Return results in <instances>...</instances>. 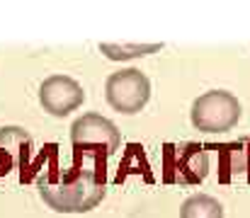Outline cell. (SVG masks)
I'll use <instances>...</instances> for the list:
<instances>
[{"mask_svg":"<svg viewBox=\"0 0 250 218\" xmlns=\"http://www.w3.org/2000/svg\"><path fill=\"white\" fill-rule=\"evenodd\" d=\"M42 199L61 214H76V211H90L102 197L104 187L97 182V177L90 170L71 167L59 184L54 187H39Z\"/></svg>","mask_w":250,"mask_h":218,"instance_id":"cell-1","label":"cell"},{"mask_svg":"<svg viewBox=\"0 0 250 218\" xmlns=\"http://www.w3.org/2000/svg\"><path fill=\"white\" fill-rule=\"evenodd\" d=\"M207 170H209L207 145H163V182L167 184H199L207 177Z\"/></svg>","mask_w":250,"mask_h":218,"instance_id":"cell-2","label":"cell"},{"mask_svg":"<svg viewBox=\"0 0 250 218\" xmlns=\"http://www.w3.org/2000/svg\"><path fill=\"white\" fill-rule=\"evenodd\" d=\"M238 119H241V104L231 92L224 90L202 95L192 107V124L207 134L229 131L238 124Z\"/></svg>","mask_w":250,"mask_h":218,"instance_id":"cell-3","label":"cell"},{"mask_svg":"<svg viewBox=\"0 0 250 218\" xmlns=\"http://www.w3.org/2000/svg\"><path fill=\"white\" fill-rule=\"evenodd\" d=\"M151 85L141 71H119L107 80V102L122 114H136L148 102Z\"/></svg>","mask_w":250,"mask_h":218,"instance_id":"cell-4","label":"cell"},{"mask_svg":"<svg viewBox=\"0 0 250 218\" xmlns=\"http://www.w3.org/2000/svg\"><path fill=\"white\" fill-rule=\"evenodd\" d=\"M83 99H85L83 87L73 78H66V75H51L39 87V102L54 117L71 114L73 109H78L83 104Z\"/></svg>","mask_w":250,"mask_h":218,"instance_id":"cell-5","label":"cell"},{"mask_svg":"<svg viewBox=\"0 0 250 218\" xmlns=\"http://www.w3.org/2000/svg\"><path fill=\"white\" fill-rule=\"evenodd\" d=\"M73 145H92L114 153L119 148V131L112 121L102 119L100 114H85L71 129Z\"/></svg>","mask_w":250,"mask_h":218,"instance_id":"cell-6","label":"cell"},{"mask_svg":"<svg viewBox=\"0 0 250 218\" xmlns=\"http://www.w3.org/2000/svg\"><path fill=\"white\" fill-rule=\"evenodd\" d=\"M207 150L219 153V182L231 184L243 175L250 184V136L231 143L207 145Z\"/></svg>","mask_w":250,"mask_h":218,"instance_id":"cell-7","label":"cell"},{"mask_svg":"<svg viewBox=\"0 0 250 218\" xmlns=\"http://www.w3.org/2000/svg\"><path fill=\"white\" fill-rule=\"evenodd\" d=\"M129 177H141L144 182H153V172H151V165H148V158H146V150L141 143H129L122 160H119V170H117V177L114 182L122 184L126 182Z\"/></svg>","mask_w":250,"mask_h":218,"instance_id":"cell-8","label":"cell"},{"mask_svg":"<svg viewBox=\"0 0 250 218\" xmlns=\"http://www.w3.org/2000/svg\"><path fill=\"white\" fill-rule=\"evenodd\" d=\"M180 218H224V209L216 199L199 194V197H189L182 204Z\"/></svg>","mask_w":250,"mask_h":218,"instance_id":"cell-9","label":"cell"},{"mask_svg":"<svg viewBox=\"0 0 250 218\" xmlns=\"http://www.w3.org/2000/svg\"><path fill=\"white\" fill-rule=\"evenodd\" d=\"M158 49H161L158 44H148V46H141V44H134V46H126V44H102V51L109 59H136V56L153 54Z\"/></svg>","mask_w":250,"mask_h":218,"instance_id":"cell-10","label":"cell"},{"mask_svg":"<svg viewBox=\"0 0 250 218\" xmlns=\"http://www.w3.org/2000/svg\"><path fill=\"white\" fill-rule=\"evenodd\" d=\"M12 167H15V158H12L7 150H2V148H0V177H5Z\"/></svg>","mask_w":250,"mask_h":218,"instance_id":"cell-11","label":"cell"}]
</instances>
